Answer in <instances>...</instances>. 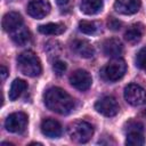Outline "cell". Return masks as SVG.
I'll use <instances>...</instances> for the list:
<instances>
[{"label":"cell","instance_id":"cell-4","mask_svg":"<svg viewBox=\"0 0 146 146\" xmlns=\"http://www.w3.org/2000/svg\"><path fill=\"white\" fill-rule=\"evenodd\" d=\"M125 72H127V64L124 59H122L121 57H116V58H112V60H110L106 64V66L102 71V75L105 80L114 82L123 78Z\"/></svg>","mask_w":146,"mask_h":146},{"label":"cell","instance_id":"cell-19","mask_svg":"<svg viewBox=\"0 0 146 146\" xmlns=\"http://www.w3.org/2000/svg\"><path fill=\"white\" fill-rule=\"evenodd\" d=\"M27 89V83L22 80V79H15L13 82H11V86H10V89H9V99L10 100H16L18 99L22 94Z\"/></svg>","mask_w":146,"mask_h":146},{"label":"cell","instance_id":"cell-8","mask_svg":"<svg viewBox=\"0 0 146 146\" xmlns=\"http://www.w3.org/2000/svg\"><path fill=\"white\" fill-rule=\"evenodd\" d=\"M95 110L104 116L112 117V116H115L119 113L120 107H119V104H117V102L114 97L105 96V97H102L100 99H98L96 102Z\"/></svg>","mask_w":146,"mask_h":146},{"label":"cell","instance_id":"cell-21","mask_svg":"<svg viewBox=\"0 0 146 146\" xmlns=\"http://www.w3.org/2000/svg\"><path fill=\"white\" fill-rule=\"evenodd\" d=\"M79 30L84 34H95L97 32V25L95 22L91 21H80L79 22Z\"/></svg>","mask_w":146,"mask_h":146},{"label":"cell","instance_id":"cell-15","mask_svg":"<svg viewBox=\"0 0 146 146\" xmlns=\"http://www.w3.org/2000/svg\"><path fill=\"white\" fill-rule=\"evenodd\" d=\"M103 51H104L105 56L116 58V57L121 56V54L123 51V46L119 39L111 38V39L105 40V42L103 43Z\"/></svg>","mask_w":146,"mask_h":146},{"label":"cell","instance_id":"cell-22","mask_svg":"<svg viewBox=\"0 0 146 146\" xmlns=\"http://www.w3.org/2000/svg\"><path fill=\"white\" fill-rule=\"evenodd\" d=\"M136 65L146 72V47L141 48L136 56Z\"/></svg>","mask_w":146,"mask_h":146},{"label":"cell","instance_id":"cell-17","mask_svg":"<svg viewBox=\"0 0 146 146\" xmlns=\"http://www.w3.org/2000/svg\"><path fill=\"white\" fill-rule=\"evenodd\" d=\"M11 40L14 41L15 44L17 46H26L27 43H30L31 41V33L27 30V27H25V25L23 24L22 26H19L18 29H16L15 31H13L11 33H9Z\"/></svg>","mask_w":146,"mask_h":146},{"label":"cell","instance_id":"cell-11","mask_svg":"<svg viewBox=\"0 0 146 146\" xmlns=\"http://www.w3.org/2000/svg\"><path fill=\"white\" fill-rule=\"evenodd\" d=\"M140 0H115L114 9L122 15H133L140 9Z\"/></svg>","mask_w":146,"mask_h":146},{"label":"cell","instance_id":"cell-26","mask_svg":"<svg viewBox=\"0 0 146 146\" xmlns=\"http://www.w3.org/2000/svg\"><path fill=\"white\" fill-rule=\"evenodd\" d=\"M56 2H57V5H58V6L64 7V6H66V5H67L68 0H56Z\"/></svg>","mask_w":146,"mask_h":146},{"label":"cell","instance_id":"cell-24","mask_svg":"<svg viewBox=\"0 0 146 146\" xmlns=\"http://www.w3.org/2000/svg\"><path fill=\"white\" fill-rule=\"evenodd\" d=\"M107 25H108V29H111L113 31H117L120 29V26H121V23L117 19H115L114 17H111L108 19V22H107Z\"/></svg>","mask_w":146,"mask_h":146},{"label":"cell","instance_id":"cell-1","mask_svg":"<svg viewBox=\"0 0 146 146\" xmlns=\"http://www.w3.org/2000/svg\"><path fill=\"white\" fill-rule=\"evenodd\" d=\"M43 102L48 110L60 115L68 114L75 106V102L71 95L58 87L49 88L43 95Z\"/></svg>","mask_w":146,"mask_h":146},{"label":"cell","instance_id":"cell-5","mask_svg":"<svg viewBox=\"0 0 146 146\" xmlns=\"http://www.w3.org/2000/svg\"><path fill=\"white\" fill-rule=\"evenodd\" d=\"M124 99L131 106H141L146 103V91L137 83H130L124 88Z\"/></svg>","mask_w":146,"mask_h":146},{"label":"cell","instance_id":"cell-14","mask_svg":"<svg viewBox=\"0 0 146 146\" xmlns=\"http://www.w3.org/2000/svg\"><path fill=\"white\" fill-rule=\"evenodd\" d=\"M23 24H24L23 17L17 11H9L2 18V27L8 33H11Z\"/></svg>","mask_w":146,"mask_h":146},{"label":"cell","instance_id":"cell-25","mask_svg":"<svg viewBox=\"0 0 146 146\" xmlns=\"http://www.w3.org/2000/svg\"><path fill=\"white\" fill-rule=\"evenodd\" d=\"M0 74H1V80H2V81H5V80H6V78H7L8 71H7V68H6L3 65H1V67H0Z\"/></svg>","mask_w":146,"mask_h":146},{"label":"cell","instance_id":"cell-6","mask_svg":"<svg viewBox=\"0 0 146 146\" xmlns=\"http://www.w3.org/2000/svg\"><path fill=\"white\" fill-rule=\"evenodd\" d=\"M27 115L24 112H15L7 116L5 121V128L13 133H22L27 127Z\"/></svg>","mask_w":146,"mask_h":146},{"label":"cell","instance_id":"cell-18","mask_svg":"<svg viewBox=\"0 0 146 146\" xmlns=\"http://www.w3.org/2000/svg\"><path fill=\"white\" fill-rule=\"evenodd\" d=\"M80 9L86 15H96L103 9V0H82Z\"/></svg>","mask_w":146,"mask_h":146},{"label":"cell","instance_id":"cell-3","mask_svg":"<svg viewBox=\"0 0 146 146\" xmlns=\"http://www.w3.org/2000/svg\"><path fill=\"white\" fill-rule=\"evenodd\" d=\"M70 138L79 144H84L89 141L94 135V127L86 121H74L68 125Z\"/></svg>","mask_w":146,"mask_h":146},{"label":"cell","instance_id":"cell-2","mask_svg":"<svg viewBox=\"0 0 146 146\" xmlns=\"http://www.w3.org/2000/svg\"><path fill=\"white\" fill-rule=\"evenodd\" d=\"M17 67L21 73L31 78L39 76L42 72V66L39 57L31 50L23 51L18 55Z\"/></svg>","mask_w":146,"mask_h":146},{"label":"cell","instance_id":"cell-7","mask_svg":"<svg viewBox=\"0 0 146 146\" xmlns=\"http://www.w3.org/2000/svg\"><path fill=\"white\" fill-rule=\"evenodd\" d=\"M125 144L130 146H141L145 144L144 125L140 122L131 121L128 123Z\"/></svg>","mask_w":146,"mask_h":146},{"label":"cell","instance_id":"cell-20","mask_svg":"<svg viewBox=\"0 0 146 146\" xmlns=\"http://www.w3.org/2000/svg\"><path fill=\"white\" fill-rule=\"evenodd\" d=\"M65 31V25L60 23H48L39 26V32L47 35H58Z\"/></svg>","mask_w":146,"mask_h":146},{"label":"cell","instance_id":"cell-13","mask_svg":"<svg viewBox=\"0 0 146 146\" xmlns=\"http://www.w3.org/2000/svg\"><path fill=\"white\" fill-rule=\"evenodd\" d=\"M71 49L82 58H91L95 54L94 47L90 42L83 39H76L71 43Z\"/></svg>","mask_w":146,"mask_h":146},{"label":"cell","instance_id":"cell-23","mask_svg":"<svg viewBox=\"0 0 146 146\" xmlns=\"http://www.w3.org/2000/svg\"><path fill=\"white\" fill-rule=\"evenodd\" d=\"M52 71L58 76L63 75L64 72L66 71V63L63 62V60H55L54 64H52Z\"/></svg>","mask_w":146,"mask_h":146},{"label":"cell","instance_id":"cell-9","mask_svg":"<svg viewBox=\"0 0 146 146\" xmlns=\"http://www.w3.org/2000/svg\"><path fill=\"white\" fill-rule=\"evenodd\" d=\"M50 9L51 6L48 0H32L29 2L26 11L35 19H42L50 13Z\"/></svg>","mask_w":146,"mask_h":146},{"label":"cell","instance_id":"cell-16","mask_svg":"<svg viewBox=\"0 0 146 146\" xmlns=\"http://www.w3.org/2000/svg\"><path fill=\"white\" fill-rule=\"evenodd\" d=\"M144 33H145V26L141 23H136L132 24L130 27H128V30L124 33V39L130 44H136L141 40Z\"/></svg>","mask_w":146,"mask_h":146},{"label":"cell","instance_id":"cell-12","mask_svg":"<svg viewBox=\"0 0 146 146\" xmlns=\"http://www.w3.org/2000/svg\"><path fill=\"white\" fill-rule=\"evenodd\" d=\"M41 132L49 138H58L62 136L63 129L58 121L54 119H44L41 122Z\"/></svg>","mask_w":146,"mask_h":146},{"label":"cell","instance_id":"cell-10","mask_svg":"<svg viewBox=\"0 0 146 146\" xmlns=\"http://www.w3.org/2000/svg\"><path fill=\"white\" fill-rule=\"evenodd\" d=\"M70 82L75 89L80 91H86L91 87L92 79H91V75L87 71L76 70L70 75Z\"/></svg>","mask_w":146,"mask_h":146}]
</instances>
